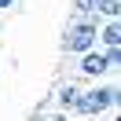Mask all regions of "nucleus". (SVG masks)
Returning a JSON list of instances; mask_svg holds the SVG:
<instances>
[{
    "label": "nucleus",
    "instance_id": "1",
    "mask_svg": "<svg viewBox=\"0 0 121 121\" xmlns=\"http://www.w3.org/2000/svg\"><path fill=\"white\" fill-rule=\"evenodd\" d=\"M117 103H121V92H117V84H103V81H92L88 88H81L77 92V103H73V110L70 114H77V117H106V114H114L117 110Z\"/></svg>",
    "mask_w": 121,
    "mask_h": 121
},
{
    "label": "nucleus",
    "instance_id": "8",
    "mask_svg": "<svg viewBox=\"0 0 121 121\" xmlns=\"http://www.w3.org/2000/svg\"><path fill=\"white\" fill-rule=\"evenodd\" d=\"M18 0H0V11H8V8H15Z\"/></svg>",
    "mask_w": 121,
    "mask_h": 121
},
{
    "label": "nucleus",
    "instance_id": "7",
    "mask_svg": "<svg viewBox=\"0 0 121 121\" xmlns=\"http://www.w3.org/2000/svg\"><path fill=\"white\" fill-rule=\"evenodd\" d=\"M99 0H73V15H95Z\"/></svg>",
    "mask_w": 121,
    "mask_h": 121
},
{
    "label": "nucleus",
    "instance_id": "9",
    "mask_svg": "<svg viewBox=\"0 0 121 121\" xmlns=\"http://www.w3.org/2000/svg\"><path fill=\"white\" fill-rule=\"evenodd\" d=\"M88 121H117L114 114H106V117H88Z\"/></svg>",
    "mask_w": 121,
    "mask_h": 121
},
{
    "label": "nucleus",
    "instance_id": "4",
    "mask_svg": "<svg viewBox=\"0 0 121 121\" xmlns=\"http://www.w3.org/2000/svg\"><path fill=\"white\" fill-rule=\"evenodd\" d=\"M77 92H81V84H77V81H62L59 88H55V95H52V103H48V106L70 114V110H73V103H77Z\"/></svg>",
    "mask_w": 121,
    "mask_h": 121
},
{
    "label": "nucleus",
    "instance_id": "3",
    "mask_svg": "<svg viewBox=\"0 0 121 121\" xmlns=\"http://www.w3.org/2000/svg\"><path fill=\"white\" fill-rule=\"evenodd\" d=\"M77 73H81L84 81H103V77L110 73V62H106V52H103V48H92V52L77 55Z\"/></svg>",
    "mask_w": 121,
    "mask_h": 121
},
{
    "label": "nucleus",
    "instance_id": "5",
    "mask_svg": "<svg viewBox=\"0 0 121 121\" xmlns=\"http://www.w3.org/2000/svg\"><path fill=\"white\" fill-rule=\"evenodd\" d=\"M95 48H121V22L117 18H106L95 30Z\"/></svg>",
    "mask_w": 121,
    "mask_h": 121
},
{
    "label": "nucleus",
    "instance_id": "2",
    "mask_svg": "<svg viewBox=\"0 0 121 121\" xmlns=\"http://www.w3.org/2000/svg\"><path fill=\"white\" fill-rule=\"evenodd\" d=\"M95 30H99V18L95 15H70V22L62 26V55H84L95 48Z\"/></svg>",
    "mask_w": 121,
    "mask_h": 121
},
{
    "label": "nucleus",
    "instance_id": "6",
    "mask_svg": "<svg viewBox=\"0 0 121 121\" xmlns=\"http://www.w3.org/2000/svg\"><path fill=\"white\" fill-rule=\"evenodd\" d=\"M95 18H99V22H106V18H121V0H99Z\"/></svg>",
    "mask_w": 121,
    "mask_h": 121
}]
</instances>
